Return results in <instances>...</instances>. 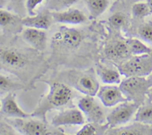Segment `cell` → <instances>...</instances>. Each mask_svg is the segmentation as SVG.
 <instances>
[{
	"instance_id": "cell-1",
	"label": "cell",
	"mask_w": 152,
	"mask_h": 135,
	"mask_svg": "<svg viewBox=\"0 0 152 135\" xmlns=\"http://www.w3.org/2000/svg\"><path fill=\"white\" fill-rule=\"evenodd\" d=\"M93 28L86 31L59 27L51 37L52 53L48 60L49 67L65 65L83 69L95 61L99 62V37L92 35Z\"/></svg>"
},
{
	"instance_id": "cell-2",
	"label": "cell",
	"mask_w": 152,
	"mask_h": 135,
	"mask_svg": "<svg viewBox=\"0 0 152 135\" xmlns=\"http://www.w3.org/2000/svg\"><path fill=\"white\" fill-rule=\"evenodd\" d=\"M1 69L16 76L28 90L35 88L34 83L48 70V62L44 59L42 52L33 48L1 44Z\"/></svg>"
},
{
	"instance_id": "cell-3",
	"label": "cell",
	"mask_w": 152,
	"mask_h": 135,
	"mask_svg": "<svg viewBox=\"0 0 152 135\" xmlns=\"http://www.w3.org/2000/svg\"><path fill=\"white\" fill-rule=\"evenodd\" d=\"M45 82L50 88L48 93L43 96L39 102L38 105L31 114L32 117H37L47 123V113L53 110H59L65 108H74L73 99L75 93L65 83L57 80H40Z\"/></svg>"
},
{
	"instance_id": "cell-4",
	"label": "cell",
	"mask_w": 152,
	"mask_h": 135,
	"mask_svg": "<svg viewBox=\"0 0 152 135\" xmlns=\"http://www.w3.org/2000/svg\"><path fill=\"white\" fill-rule=\"evenodd\" d=\"M50 80L62 82L72 88L89 96L96 95L100 88L92 68L83 71L79 68H73L61 71Z\"/></svg>"
},
{
	"instance_id": "cell-5",
	"label": "cell",
	"mask_w": 152,
	"mask_h": 135,
	"mask_svg": "<svg viewBox=\"0 0 152 135\" xmlns=\"http://www.w3.org/2000/svg\"><path fill=\"white\" fill-rule=\"evenodd\" d=\"M105 41L101 44L103 60L111 62L112 65H119L132 56L127 38L121 35L120 31L114 29L108 25L106 28Z\"/></svg>"
},
{
	"instance_id": "cell-6",
	"label": "cell",
	"mask_w": 152,
	"mask_h": 135,
	"mask_svg": "<svg viewBox=\"0 0 152 135\" xmlns=\"http://www.w3.org/2000/svg\"><path fill=\"white\" fill-rule=\"evenodd\" d=\"M116 67L125 77H147L152 73V53L132 55Z\"/></svg>"
},
{
	"instance_id": "cell-7",
	"label": "cell",
	"mask_w": 152,
	"mask_h": 135,
	"mask_svg": "<svg viewBox=\"0 0 152 135\" xmlns=\"http://www.w3.org/2000/svg\"><path fill=\"white\" fill-rule=\"evenodd\" d=\"M120 88L128 101L140 106L146 100L151 86L147 77H126L120 83Z\"/></svg>"
},
{
	"instance_id": "cell-8",
	"label": "cell",
	"mask_w": 152,
	"mask_h": 135,
	"mask_svg": "<svg viewBox=\"0 0 152 135\" xmlns=\"http://www.w3.org/2000/svg\"><path fill=\"white\" fill-rule=\"evenodd\" d=\"M28 118V117H27ZM27 118H4L18 132L25 135L63 134L59 132L50 131L47 123L39 119L38 120H27Z\"/></svg>"
},
{
	"instance_id": "cell-9",
	"label": "cell",
	"mask_w": 152,
	"mask_h": 135,
	"mask_svg": "<svg viewBox=\"0 0 152 135\" xmlns=\"http://www.w3.org/2000/svg\"><path fill=\"white\" fill-rule=\"evenodd\" d=\"M139 105L131 101L123 102L111 111L107 116V123L110 128L118 127L128 123L136 114Z\"/></svg>"
},
{
	"instance_id": "cell-10",
	"label": "cell",
	"mask_w": 152,
	"mask_h": 135,
	"mask_svg": "<svg viewBox=\"0 0 152 135\" xmlns=\"http://www.w3.org/2000/svg\"><path fill=\"white\" fill-rule=\"evenodd\" d=\"M125 35L127 37H137L152 45V20L145 21L144 19L132 18Z\"/></svg>"
},
{
	"instance_id": "cell-11",
	"label": "cell",
	"mask_w": 152,
	"mask_h": 135,
	"mask_svg": "<svg viewBox=\"0 0 152 135\" xmlns=\"http://www.w3.org/2000/svg\"><path fill=\"white\" fill-rule=\"evenodd\" d=\"M85 123L81 111L74 108L62 110L52 118L51 125L55 128L62 126H80Z\"/></svg>"
},
{
	"instance_id": "cell-12",
	"label": "cell",
	"mask_w": 152,
	"mask_h": 135,
	"mask_svg": "<svg viewBox=\"0 0 152 135\" xmlns=\"http://www.w3.org/2000/svg\"><path fill=\"white\" fill-rule=\"evenodd\" d=\"M31 114L25 112L18 105L16 101V94L8 93L1 99V117L4 118H27Z\"/></svg>"
},
{
	"instance_id": "cell-13",
	"label": "cell",
	"mask_w": 152,
	"mask_h": 135,
	"mask_svg": "<svg viewBox=\"0 0 152 135\" xmlns=\"http://www.w3.org/2000/svg\"><path fill=\"white\" fill-rule=\"evenodd\" d=\"M102 103L105 107H113L121 102H127L120 89V86L105 85L101 86L96 93Z\"/></svg>"
},
{
	"instance_id": "cell-14",
	"label": "cell",
	"mask_w": 152,
	"mask_h": 135,
	"mask_svg": "<svg viewBox=\"0 0 152 135\" xmlns=\"http://www.w3.org/2000/svg\"><path fill=\"white\" fill-rule=\"evenodd\" d=\"M0 25L2 32L4 31L10 35H16L23 31L22 18L3 8L0 10Z\"/></svg>"
},
{
	"instance_id": "cell-15",
	"label": "cell",
	"mask_w": 152,
	"mask_h": 135,
	"mask_svg": "<svg viewBox=\"0 0 152 135\" xmlns=\"http://www.w3.org/2000/svg\"><path fill=\"white\" fill-rule=\"evenodd\" d=\"M22 38L26 44L40 52L44 51L47 45V34L42 29L26 28L22 31Z\"/></svg>"
},
{
	"instance_id": "cell-16",
	"label": "cell",
	"mask_w": 152,
	"mask_h": 135,
	"mask_svg": "<svg viewBox=\"0 0 152 135\" xmlns=\"http://www.w3.org/2000/svg\"><path fill=\"white\" fill-rule=\"evenodd\" d=\"M52 17L53 22L80 25L87 21V17L83 12L78 9L68 8L65 11H52Z\"/></svg>"
},
{
	"instance_id": "cell-17",
	"label": "cell",
	"mask_w": 152,
	"mask_h": 135,
	"mask_svg": "<svg viewBox=\"0 0 152 135\" xmlns=\"http://www.w3.org/2000/svg\"><path fill=\"white\" fill-rule=\"evenodd\" d=\"M53 22L51 12L47 8L36 14L22 18V24L27 28H34L42 30H48Z\"/></svg>"
},
{
	"instance_id": "cell-18",
	"label": "cell",
	"mask_w": 152,
	"mask_h": 135,
	"mask_svg": "<svg viewBox=\"0 0 152 135\" xmlns=\"http://www.w3.org/2000/svg\"><path fill=\"white\" fill-rule=\"evenodd\" d=\"M105 134L108 135H151L152 127L143 123L135 122L131 126L109 128Z\"/></svg>"
},
{
	"instance_id": "cell-19",
	"label": "cell",
	"mask_w": 152,
	"mask_h": 135,
	"mask_svg": "<svg viewBox=\"0 0 152 135\" xmlns=\"http://www.w3.org/2000/svg\"><path fill=\"white\" fill-rule=\"evenodd\" d=\"M96 72L100 77L102 82L105 84H120L121 82L120 80V73L118 68L115 69L111 67L106 66L99 62L95 65Z\"/></svg>"
},
{
	"instance_id": "cell-20",
	"label": "cell",
	"mask_w": 152,
	"mask_h": 135,
	"mask_svg": "<svg viewBox=\"0 0 152 135\" xmlns=\"http://www.w3.org/2000/svg\"><path fill=\"white\" fill-rule=\"evenodd\" d=\"M28 90V88L23 83L18 82L1 73L0 75V95L1 96H4L8 93H14L16 90Z\"/></svg>"
},
{
	"instance_id": "cell-21",
	"label": "cell",
	"mask_w": 152,
	"mask_h": 135,
	"mask_svg": "<svg viewBox=\"0 0 152 135\" xmlns=\"http://www.w3.org/2000/svg\"><path fill=\"white\" fill-rule=\"evenodd\" d=\"M132 19L127 14L122 12H117L108 18V25L111 28L126 33L130 25Z\"/></svg>"
},
{
	"instance_id": "cell-22",
	"label": "cell",
	"mask_w": 152,
	"mask_h": 135,
	"mask_svg": "<svg viewBox=\"0 0 152 135\" xmlns=\"http://www.w3.org/2000/svg\"><path fill=\"white\" fill-rule=\"evenodd\" d=\"M135 121L152 127V101L146 99L138 108L135 114Z\"/></svg>"
},
{
	"instance_id": "cell-23",
	"label": "cell",
	"mask_w": 152,
	"mask_h": 135,
	"mask_svg": "<svg viewBox=\"0 0 152 135\" xmlns=\"http://www.w3.org/2000/svg\"><path fill=\"white\" fill-rule=\"evenodd\" d=\"M90 12L91 17L96 19L105 11L109 5V0H83Z\"/></svg>"
},
{
	"instance_id": "cell-24",
	"label": "cell",
	"mask_w": 152,
	"mask_h": 135,
	"mask_svg": "<svg viewBox=\"0 0 152 135\" xmlns=\"http://www.w3.org/2000/svg\"><path fill=\"white\" fill-rule=\"evenodd\" d=\"M110 126L108 123L99 124L95 123H89L85 125L80 131L77 132V135H97L105 134Z\"/></svg>"
},
{
	"instance_id": "cell-25",
	"label": "cell",
	"mask_w": 152,
	"mask_h": 135,
	"mask_svg": "<svg viewBox=\"0 0 152 135\" xmlns=\"http://www.w3.org/2000/svg\"><path fill=\"white\" fill-rule=\"evenodd\" d=\"M127 41L132 55L151 54L152 53V48L146 45L140 39L137 38V37H128Z\"/></svg>"
},
{
	"instance_id": "cell-26",
	"label": "cell",
	"mask_w": 152,
	"mask_h": 135,
	"mask_svg": "<svg viewBox=\"0 0 152 135\" xmlns=\"http://www.w3.org/2000/svg\"><path fill=\"white\" fill-rule=\"evenodd\" d=\"M85 114L89 123L105 124L107 121V117H105L104 109L96 102L93 107Z\"/></svg>"
},
{
	"instance_id": "cell-27",
	"label": "cell",
	"mask_w": 152,
	"mask_h": 135,
	"mask_svg": "<svg viewBox=\"0 0 152 135\" xmlns=\"http://www.w3.org/2000/svg\"><path fill=\"white\" fill-rule=\"evenodd\" d=\"M132 13L133 18L138 19H143L152 14L149 5L147 2H135L132 5Z\"/></svg>"
},
{
	"instance_id": "cell-28",
	"label": "cell",
	"mask_w": 152,
	"mask_h": 135,
	"mask_svg": "<svg viewBox=\"0 0 152 135\" xmlns=\"http://www.w3.org/2000/svg\"><path fill=\"white\" fill-rule=\"evenodd\" d=\"M79 0H47L46 8L52 11H61L72 6Z\"/></svg>"
},
{
	"instance_id": "cell-29",
	"label": "cell",
	"mask_w": 152,
	"mask_h": 135,
	"mask_svg": "<svg viewBox=\"0 0 152 135\" xmlns=\"http://www.w3.org/2000/svg\"><path fill=\"white\" fill-rule=\"evenodd\" d=\"M5 3V6L10 10H13L20 16L25 15V6L23 0H1V7Z\"/></svg>"
},
{
	"instance_id": "cell-30",
	"label": "cell",
	"mask_w": 152,
	"mask_h": 135,
	"mask_svg": "<svg viewBox=\"0 0 152 135\" xmlns=\"http://www.w3.org/2000/svg\"><path fill=\"white\" fill-rule=\"evenodd\" d=\"M96 101L94 99L93 96L86 95V96L81 98L78 102V107L84 114H86L91 108L93 107Z\"/></svg>"
},
{
	"instance_id": "cell-31",
	"label": "cell",
	"mask_w": 152,
	"mask_h": 135,
	"mask_svg": "<svg viewBox=\"0 0 152 135\" xmlns=\"http://www.w3.org/2000/svg\"><path fill=\"white\" fill-rule=\"evenodd\" d=\"M18 132L10 123L1 119L0 122V134L1 135H15Z\"/></svg>"
},
{
	"instance_id": "cell-32",
	"label": "cell",
	"mask_w": 152,
	"mask_h": 135,
	"mask_svg": "<svg viewBox=\"0 0 152 135\" xmlns=\"http://www.w3.org/2000/svg\"><path fill=\"white\" fill-rule=\"evenodd\" d=\"M47 0H27L26 1V10L29 16H35L37 13L35 9L39 4Z\"/></svg>"
},
{
	"instance_id": "cell-33",
	"label": "cell",
	"mask_w": 152,
	"mask_h": 135,
	"mask_svg": "<svg viewBox=\"0 0 152 135\" xmlns=\"http://www.w3.org/2000/svg\"><path fill=\"white\" fill-rule=\"evenodd\" d=\"M147 97H148V99H149L150 100L152 101V87L150 88V89L148 90V94H147Z\"/></svg>"
},
{
	"instance_id": "cell-34",
	"label": "cell",
	"mask_w": 152,
	"mask_h": 135,
	"mask_svg": "<svg viewBox=\"0 0 152 135\" xmlns=\"http://www.w3.org/2000/svg\"><path fill=\"white\" fill-rule=\"evenodd\" d=\"M147 79H148V82H149L150 86H151V88L152 87V73L149 76H148V77H147Z\"/></svg>"
},
{
	"instance_id": "cell-35",
	"label": "cell",
	"mask_w": 152,
	"mask_h": 135,
	"mask_svg": "<svg viewBox=\"0 0 152 135\" xmlns=\"http://www.w3.org/2000/svg\"><path fill=\"white\" fill-rule=\"evenodd\" d=\"M146 2L148 3V4L149 5L150 9H151V13H152V0H146Z\"/></svg>"
},
{
	"instance_id": "cell-36",
	"label": "cell",
	"mask_w": 152,
	"mask_h": 135,
	"mask_svg": "<svg viewBox=\"0 0 152 135\" xmlns=\"http://www.w3.org/2000/svg\"><path fill=\"white\" fill-rule=\"evenodd\" d=\"M132 2H137V1H143V0H132Z\"/></svg>"
}]
</instances>
